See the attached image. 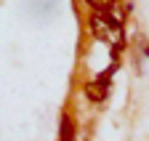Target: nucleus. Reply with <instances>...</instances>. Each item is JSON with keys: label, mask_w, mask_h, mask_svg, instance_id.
<instances>
[{"label": "nucleus", "mask_w": 149, "mask_h": 141, "mask_svg": "<svg viewBox=\"0 0 149 141\" xmlns=\"http://www.w3.org/2000/svg\"><path fill=\"white\" fill-rule=\"evenodd\" d=\"M72 131H74V122L69 115L61 117V133H59V141H72Z\"/></svg>", "instance_id": "3"}, {"label": "nucleus", "mask_w": 149, "mask_h": 141, "mask_svg": "<svg viewBox=\"0 0 149 141\" xmlns=\"http://www.w3.org/2000/svg\"><path fill=\"white\" fill-rule=\"evenodd\" d=\"M85 3H88L93 11H104V8H109L112 3H115V0H85Z\"/></svg>", "instance_id": "4"}, {"label": "nucleus", "mask_w": 149, "mask_h": 141, "mask_svg": "<svg viewBox=\"0 0 149 141\" xmlns=\"http://www.w3.org/2000/svg\"><path fill=\"white\" fill-rule=\"evenodd\" d=\"M144 53H146V56H149V45H146V48H144Z\"/></svg>", "instance_id": "5"}, {"label": "nucleus", "mask_w": 149, "mask_h": 141, "mask_svg": "<svg viewBox=\"0 0 149 141\" xmlns=\"http://www.w3.org/2000/svg\"><path fill=\"white\" fill-rule=\"evenodd\" d=\"M88 27L93 29V35H99V38H104V40H109V43H123V29L120 27H112L109 22H107V16H104V11H93L91 13V19H88Z\"/></svg>", "instance_id": "1"}, {"label": "nucleus", "mask_w": 149, "mask_h": 141, "mask_svg": "<svg viewBox=\"0 0 149 141\" xmlns=\"http://www.w3.org/2000/svg\"><path fill=\"white\" fill-rule=\"evenodd\" d=\"M85 96L91 101H104L107 99V85H101L99 80L96 83H85Z\"/></svg>", "instance_id": "2"}]
</instances>
